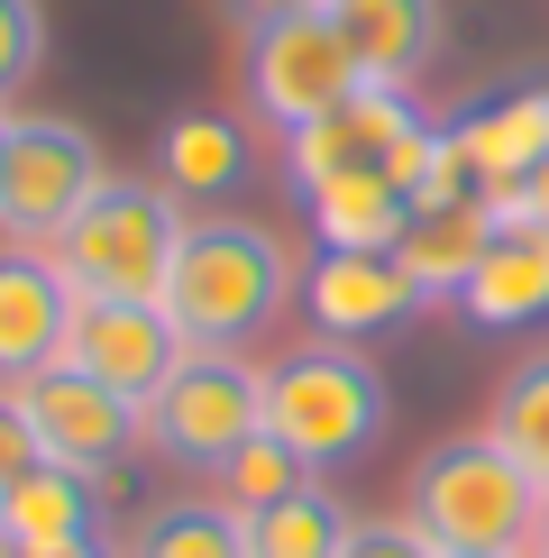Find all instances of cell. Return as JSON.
<instances>
[{
    "label": "cell",
    "instance_id": "cell-8",
    "mask_svg": "<svg viewBox=\"0 0 549 558\" xmlns=\"http://www.w3.org/2000/svg\"><path fill=\"white\" fill-rule=\"evenodd\" d=\"M101 183H110V166H101V137H91V129L46 120V110L10 120V166H0V239L56 247L64 220H74Z\"/></svg>",
    "mask_w": 549,
    "mask_h": 558
},
{
    "label": "cell",
    "instance_id": "cell-9",
    "mask_svg": "<svg viewBox=\"0 0 549 558\" xmlns=\"http://www.w3.org/2000/svg\"><path fill=\"white\" fill-rule=\"evenodd\" d=\"M19 412H28L37 449L56 458V468H83V476H120L129 449H147V403H129V393H110L101 376H83V366H37V376L0 385Z\"/></svg>",
    "mask_w": 549,
    "mask_h": 558
},
{
    "label": "cell",
    "instance_id": "cell-15",
    "mask_svg": "<svg viewBox=\"0 0 549 558\" xmlns=\"http://www.w3.org/2000/svg\"><path fill=\"white\" fill-rule=\"evenodd\" d=\"M449 137L467 147V174L476 193H503V183H522L549 156V83H503L486 101H467L449 120Z\"/></svg>",
    "mask_w": 549,
    "mask_h": 558
},
{
    "label": "cell",
    "instance_id": "cell-29",
    "mask_svg": "<svg viewBox=\"0 0 549 558\" xmlns=\"http://www.w3.org/2000/svg\"><path fill=\"white\" fill-rule=\"evenodd\" d=\"M19 558H120V549H110V531H101V541H64V549H19Z\"/></svg>",
    "mask_w": 549,
    "mask_h": 558
},
{
    "label": "cell",
    "instance_id": "cell-4",
    "mask_svg": "<svg viewBox=\"0 0 549 558\" xmlns=\"http://www.w3.org/2000/svg\"><path fill=\"white\" fill-rule=\"evenodd\" d=\"M266 430L303 458L312 476L357 468L385 430V376L349 339H303L293 357L266 366Z\"/></svg>",
    "mask_w": 549,
    "mask_h": 558
},
{
    "label": "cell",
    "instance_id": "cell-1",
    "mask_svg": "<svg viewBox=\"0 0 549 558\" xmlns=\"http://www.w3.org/2000/svg\"><path fill=\"white\" fill-rule=\"evenodd\" d=\"M303 293V266L247 211H202L183 229V257L166 275V312L193 348H247L284 320V302Z\"/></svg>",
    "mask_w": 549,
    "mask_h": 558
},
{
    "label": "cell",
    "instance_id": "cell-16",
    "mask_svg": "<svg viewBox=\"0 0 549 558\" xmlns=\"http://www.w3.org/2000/svg\"><path fill=\"white\" fill-rule=\"evenodd\" d=\"M486 239H495V193H457V202H422V211H412L394 257L430 302H457L476 257H486Z\"/></svg>",
    "mask_w": 549,
    "mask_h": 558
},
{
    "label": "cell",
    "instance_id": "cell-6",
    "mask_svg": "<svg viewBox=\"0 0 549 558\" xmlns=\"http://www.w3.org/2000/svg\"><path fill=\"white\" fill-rule=\"evenodd\" d=\"M430 156H440V120H422V110H412V92H385V83H366L357 101L330 110V120H312V129L284 137V174H293V193H312V183H330V174L376 166V174H394L403 193L422 202Z\"/></svg>",
    "mask_w": 549,
    "mask_h": 558
},
{
    "label": "cell",
    "instance_id": "cell-20",
    "mask_svg": "<svg viewBox=\"0 0 549 558\" xmlns=\"http://www.w3.org/2000/svg\"><path fill=\"white\" fill-rule=\"evenodd\" d=\"M349 531H357V513L312 476L303 495L247 513V558H339V549H349Z\"/></svg>",
    "mask_w": 549,
    "mask_h": 558
},
{
    "label": "cell",
    "instance_id": "cell-21",
    "mask_svg": "<svg viewBox=\"0 0 549 558\" xmlns=\"http://www.w3.org/2000/svg\"><path fill=\"white\" fill-rule=\"evenodd\" d=\"M120 558H247V513L239 504H156L137 513Z\"/></svg>",
    "mask_w": 549,
    "mask_h": 558
},
{
    "label": "cell",
    "instance_id": "cell-2",
    "mask_svg": "<svg viewBox=\"0 0 549 558\" xmlns=\"http://www.w3.org/2000/svg\"><path fill=\"white\" fill-rule=\"evenodd\" d=\"M540 504L549 485L503 449L495 430L440 439L412 458L403 476V513L430 549H503V558H540Z\"/></svg>",
    "mask_w": 549,
    "mask_h": 558
},
{
    "label": "cell",
    "instance_id": "cell-25",
    "mask_svg": "<svg viewBox=\"0 0 549 558\" xmlns=\"http://www.w3.org/2000/svg\"><path fill=\"white\" fill-rule=\"evenodd\" d=\"M339 558H440V549H430L422 531H412V513H385V522H357Z\"/></svg>",
    "mask_w": 549,
    "mask_h": 558
},
{
    "label": "cell",
    "instance_id": "cell-24",
    "mask_svg": "<svg viewBox=\"0 0 549 558\" xmlns=\"http://www.w3.org/2000/svg\"><path fill=\"white\" fill-rule=\"evenodd\" d=\"M37 64H46V10L37 0H0V101H10Z\"/></svg>",
    "mask_w": 549,
    "mask_h": 558
},
{
    "label": "cell",
    "instance_id": "cell-12",
    "mask_svg": "<svg viewBox=\"0 0 549 558\" xmlns=\"http://www.w3.org/2000/svg\"><path fill=\"white\" fill-rule=\"evenodd\" d=\"M74 284H64L56 247H0V385L37 376V366L64 357V330H74Z\"/></svg>",
    "mask_w": 549,
    "mask_h": 558
},
{
    "label": "cell",
    "instance_id": "cell-30",
    "mask_svg": "<svg viewBox=\"0 0 549 558\" xmlns=\"http://www.w3.org/2000/svg\"><path fill=\"white\" fill-rule=\"evenodd\" d=\"M440 558H503V549H440Z\"/></svg>",
    "mask_w": 549,
    "mask_h": 558
},
{
    "label": "cell",
    "instance_id": "cell-27",
    "mask_svg": "<svg viewBox=\"0 0 549 558\" xmlns=\"http://www.w3.org/2000/svg\"><path fill=\"white\" fill-rule=\"evenodd\" d=\"M495 202H503V211H522V220H540V229H549V156H540V166L522 174V183H503Z\"/></svg>",
    "mask_w": 549,
    "mask_h": 558
},
{
    "label": "cell",
    "instance_id": "cell-13",
    "mask_svg": "<svg viewBox=\"0 0 549 558\" xmlns=\"http://www.w3.org/2000/svg\"><path fill=\"white\" fill-rule=\"evenodd\" d=\"M320 10H330V28L349 37L357 74L385 83V92H412L430 74V56H440V37H449L440 0H320Z\"/></svg>",
    "mask_w": 549,
    "mask_h": 558
},
{
    "label": "cell",
    "instance_id": "cell-10",
    "mask_svg": "<svg viewBox=\"0 0 549 558\" xmlns=\"http://www.w3.org/2000/svg\"><path fill=\"white\" fill-rule=\"evenodd\" d=\"M193 357V339L174 330L166 302H74V330H64V366H83V376H101L110 393H129V403H147L156 385L174 376V366Z\"/></svg>",
    "mask_w": 549,
    "mask_h": 558
},
{
    "label": "cell",
    "instance_id": "cell-3",
    "mask_svg": "<svg viewBox=\"0 0 549 558\" xmlns=\"http://www.w3.org/2000/svg\"><path fill=\"white\" fill-rule=\"evenodd\" d=\"M183 229H193V211H183L156 174H110L101 193L64 220L56 266H64V284L91 293V302H166Z\"/></svg>",
    "mask_w": 549,
    "mask_h": 558
},
{
    "label": "cell",
    "instance_id": "cell-22",
    "mask_svg": "<svg viewBox=\"0 0 549 558\" xmlns=\"http://www.w3.org/2000/svg\"><path fill=\"white\" fill-rule=\"evenodd\" d=\"M486 430L549 485V348H540V357H522V366H503V385H495V403H486Z\"/></svg>",
    "mask_w": 549,
    "mask_h": 558
},
{
    "label": "cell",
    "instance_id": "cell-32",
    "mask_svg": "<svg viewBox=\"0 0 549 558\" xmlns=\"http://www.w3.org/2000/svg\"><path fill=\"white\" fill-rule=\"evenodd\" d=\"M0 558H19V541H10V531H0Z\"/></svg>",
    "mask_w": 549,
    "mask_h": 558
},
{
    "label": "cell",
    "instance_id": "cell-26",
    "mask_svg": "<svg viewBox=\"0 0 549 558\" xmlns=\"http://www.w3.org/2000/svg\"><path fill=\"white\" fill-rule=\"evenodd\" d=\"M37 458H46V449H37V430H28V412H19L10 393H0V485H19V476L37 468Z\"/></svg>",
    "mask_w": 549,
    "mask_h": 558
},
{
    "label": "cell",
    "instance_id": "cell-7",
    "mask_svg": "<svg viewBox=\"0 0 549 558\" xmlns=\"http://www.w3.org/2000/svg\"><path fill=\"white\" fill-rule=\"evenodd\" d=\"M366 74L349 56V37L330 28V10H293V19H266L247 28V101H257L266 129H312L330 120L339 101H357Z\"/></svg>",
    "mask_w": 549,
    "mask_h": 558
},
{
    "label": "cell",
    "instance_id": "cell-28",
    "mask_svg": "<svg viewBox=\"0 0 549 558\" xmlns=\"http://www.w3.org/2000/svg\"><path fill=\"white\" fill-rule=\"evenodd\" d=\"M293 10H320V0H229L239 28H266V19H293Z\"/></svg>",
    "mask_w": 549,
    "mask_h": 558
},
{
    "label": "cell",
    "instance_id": "cell-17",
    "mask_svg": "<svg viewBox=\"0 0 549 558\" xmlns=\"http://www.w3.org/2000/svg\"><path fill=\"white\" fill-rule=\"evenodd\" d=\"M0 531L19 549H64V541H101V476L37 458L19 485H0Z\"/></svg>",
    "mask_w": 549,
    "mask_h": 558
},
{
    "label": "cell",
    "instance_id": "cell-14",
    "mask_svg": "<svg viewBox=\"0 0 549 558\" xmlns=\"http://www.w3.org/2000/svg\"><path fill=\"white\" fill-rule=\"evenodd\" d=\"M457 312H467L476 330H522V320H540L549 312V229L495 202V239H486V257H476L467 293H457Z\"/></svg>",
    "mask_w": 549,
    "mask_h": 558
},
{
    "label": "cell",
    "instance_id": "cell-5",
    "mask_svg": "<svg viewBox=\"0 0 549 558\" xmlns=\"http://www.w3.org/2000/svg\"><path fill=\"white\" fill-rule=\"evenodd\" d=\"M257 430H266V366H247L239 348H193L147 393V449L183 476H220Z\"/></svg>",
    "mask_w": 549,
    "mask_h": 558
},
{
    "label": "cell",
    "instance_id": "cell-19",
    "mask_svg": "<svg viewBox=\"0 0 549 558\" xmlns=\"http://www.w3.org/2000/svg\"><path fill=\"white\" fill-rule=\"evenodd\" d=\"M303 202H312L320 247H403V229H412V193H403L394 174H376V166L312 183Z\"/></svg>",
    "mask_w": 549,
    "mask_h": 558
},
{
    "label": "cell",
    "instance_id": "cell-31",
    "mask_svg": "<svg viewBox=\"0 0 549 558\" xmlns=\"http://www.w3.org/2000/svg\"><path fill=\"white\" fill-rule=\"evenodd\" d=\"M0 166H10V110H0Z\"/></svg>",
    "mask_w": 549,
    "mask_h": 558
},
{
    "label": "cell",
    "instance_id": "cell-11",
    "mask_svg": "<svg viewBox=\"0 0 549 558\" xmlns=\"http://www.w3.org/2000/svg\"><path fill=\"white\" fill-rule=\"evenodd\" d=\"M303 302H312V320H320V339H385V330H403L412 312H422V284L403 275L394 247H320V266L303 275Z\"/></svg>",
    "mask_w": 549,
    "mask_h": 558
},
{
    "label": "cell",
    "instance_id": "cell-34",
    "mask_svg": "<svg viewBox=\"0 0 549 558\" xmlns=\"http://www.w3.org/2000/svg\"><path fill=\"white\" fill-rule=\"evenodd\" d=\"M540 558H549V549H540Z\"/></svg>",
    "mask_w": 549,
    "mask_h": 558
},
{
    "label": "cell",
    "instance_id": "cell-18",
    "mask_svg": "<svg viewBox=\"0 0 549 558\" xmlns=\"http://www.w3.org/2000/svg\"><path fill=\"white\" fill-rule=\"evenodd\" d=\"M156 183L174 202H229L247 183V129L220 110H183L156 129Z\"/></svg>",
    "mask_w": 549,
    "mask_h": 558
},
{
    "label": "cell",
    "instance_id": "cell-23",
    "mask_svg": "<svg viewBox=\"0 0 549 558\" xmlns=\"http://www.w3.org/2000/svg\"><path fill=\"white\" fill-rule=\"evenodd\" d=\"M220 485H229L220 504L257 513V504H284V495H303V485H312V468H303V458H293V449H284L274 430H257V439H247V449H239V458L220 468Z\"/></svg>",
    "mask_w": 549,
    "mask_h": 558
},
{
    "label": "cell",
    "instance_id": "cell-33",
    "mask_svg": "<svg viewBox=\"0 0 549 558\" xmlns=\"http://www.w3.org/2000/svg\"><path fill=\"white\" fill-rule=\"evenodd\" d=\"M540 549H549V504H540Z\"/></svg>",
    "mask_w": 549,
    "mask_h": 558
}]
</instances>
